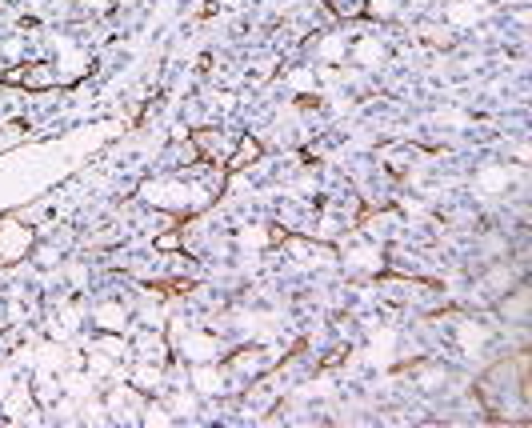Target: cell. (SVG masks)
I'll list each match as a JSON object with an SVG mask.
<instances>
[{
    "instance_id": "cell-2",
    "label": "cell",
    "mask_w": 532,
    "mask_h": 428,
    "mask_svg": "<svg viewBox=\"0 0 532 428\" xmlns=\"http://www.w3.org/2000/svg\"><path fill=\"white\" fill-rule=\"evenodd\" d=\"M484 20V4L481 0H456V4H449V24H456V29H465V24H481Z\"/></svg>"
},
{
    "instance_id": "cell-5",
    "label": "cell",
    "mask_w": 532,
    "mask_h": 428,
    "mask_svg": "<svg viewBox=\"0 0 532 428\" xmlns=\"http://www.w3.org/2000/svg\"><path fill=\"white\" fill-rule=\"evenodd\" d=\"M321 56L328 64H337L340 56H344V40H340V36H328V40H324V48H321Z\"/></svg>"
},
{
    "instance_id": "cell-12",
    "label": "cell",
    "mask_w": 532,
    "mask_h": 428,
    "mask_svg": "<svg viewBox=\"0 0 532 428\" xmlns=\"http://www.w3.org/2000/svg\"><path fill=\"white\" fill-rule=\"evenodd\" d=\"M145 420H152V425H168V413H161V409H152V413H145Z\"/></svg>"
},
{
    "instance_id": "cell-6",
    "label": "cell",
    "mask_w": 532,
    "mask_h": 428,
    "mask_svg": "<svg viewBox=\"0 0 532 428\" xmlns=\"http://www.w3.org/2000/svg\"><path fill=\"white\" fill-rule=\"evenodd\" d=\"M356 56H360V64L380 61V45H376V40H360V48H356Z\"/></svg>"
},
{
    "instance_id": "cell-13",
    "label": "cell",
    "mask_w": 532,
    "mask_h": 428,
    "mask_svg": "<svg viewBox=\"0 0 532 428\" xmlns=\"http://www.w3.org/2000/svg\"><path fill=\"white\" fill-rule=\"evenodd\" d=\"M225 4H232V8H236V4H244V0H225Z\"/></svg>"
},
{
    "instance_id": "cell-3",
    "label": "cell",
    "mask_w": 532,
    "mask_h": 428,
    "mask_svg": "<svg viewBox=\"0 0 532 428\" xmlns=\"http://www.w3.org/2000/svg\"><path fill=\"white\" fill-rule=\"evenodd\" d=\"M476 184H481L484 192H500L504 184H508V173H504V168H484Z\"/></svg>"
},
{
    "instance_id": "cell-8",
    "label": "cell",
    "mask_w": 532,
    "mask_h": 428,
    "mask_svg": "<svg viewBox=\"0 0 532 428\" xmlns=\"http://www.w3.org/2000/svg\"><path fill=\"white\" fill-rule=\"evenodd\" d=\"M97 317H100V324H108V328L116 324V328H120V320H124V312H120L116 304H104V308H100Z\"/></svg>"
},
{
    "instance_id": "cell-10",
    "label": "cell",
    "mask_w": 532,
    "mask_h": 428,
    "mask_svg": "<svg viewBox=\"0 0 532 428\" xmlns=\"http://www.w3.org/2000/svg\"><path fill=\"white\" fill-rule=\"evenodd\" d=\"M292 84H296V88H312V72H305V68L292 72Z\"/></svg>"
},
{
    "instance_id": "cell-1",
    "label": "cell",
    "mask_w": 532,
    "mask_h": 428,
    "mask_svg": "<svg viewBox=\"0 0 532 428\" xmlns=\"http://www.w3.org/2000/svg\"><path fill=\"white\" fill-rule=\"evenodd\" d=\"M24 248H29V228H20V224H8V228L0 232V260L8 264V260H17Z\"/></svg>"
},
{
    "instance_id": "cell-4",
    "label": "cell",
    "mask_w": 532,
    "mask_h": 428,
    "mask_svg": "<svg viewBox=\"0 0 532 428\" xmlns=\"http://www.w3.org/2000/svg\"><path fill=\"white\" fill-rule=\"evenodd\" d=\"M13 80H24L29 88H45V84H52V72H49V68H33L29 77H20V72H17Z\"/></svg>"
},
{
    "instance_id": "cell-11",
    "label": "cell",
    "mask_w": 532,
    "mask_h": 428,
    "mask_svg": "<svg viewBox=\"0 0 532 428\" xmlns=\"http://www.w3.org/2000/svg\"><path fill=\"white\" fill-rule=\"evenodd\" d=\"M244 160H257V144H244L241 152H236V160H232V164H244Z\"/></svg>"
},
{
    "instance_id": "cell-14",
    "label": "cell",
    "mask_w": 532,
    "mask_h": 428,
    "mask_svg": "<svg viewBox=\"0 0 532 428\" xmlns=\"http://www.w3.org/2000/svg\"><path fill=\"white\" fill-rule=\"evenodd\" d=\"M0 109H4V96H0Z\"/></svg>"
},
{
    "instance_id": "cell-7",
    "label": "cell",
    "mask_w": 532,
    "mask_h": 428,
    "mask_svg": "<svg viewBox=\"0 0 532 428\" xmlns=\"http://www.w3.org/2000/svg\"><path fill=\"white\" fill-rule=\"evenodd\" d=\"M196 384H200L204 393H216V388H220V377L209 372V368H196Z\"/></svg>"
},
{
    "instance_id": "cell-9",
    "label": "cell",
    "mask_w": 532,
    "mask_h": 428,
    "mask_svg": "<svg viewBox=\"0 0 532 428\" xmlns=\"http://www.w3.org/2000/svg\"><path fill=\"white\" fill-rule=\"evenodd\" d=\"M392 8H396V0H372L369 4L372 16H392Z\"/></svg>"
}]
</instances>
